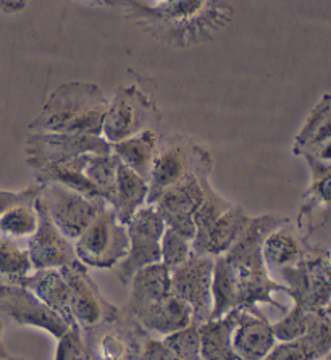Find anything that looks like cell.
I'll list each match as a JSON object with an SVG mask.
<instances>
[{"instance_id": "obj_1", "label": "cell", "mask_w": 331, "mask_h": 360, "mask_svg": "<svg viewBox=\"0 0 331 360\" xmlns=\"http://www.w3.org/2000/svg\"><path fill=\"white\" fill-rule=\"evenodd\" d=\"M291 220L280 215H262L252 218L240 239L225 254V259L235 270L240 288V309L256 310L257 304H270L285 310V305L275 301V292H286L287 288L271 280L265 264L262 245L265 238Z\"/></svg>"}, {"instance_id": "obj_2", "label": "cell", "mask_w": 331, "mask_h": 360, "mask_svg": "<svg viewBox=\"0 0 331 360\" xmlns=\"http://www.w3.org/2000/svg\"><path fill=\"white\" fill-rule=\"evenodd\" d=\"M107 108L108 99L99 86L72 81L48 94L30 131L100 136Z\"/></svg>"}, {"instance_id": "obj_3", "label": "cell", "mask_w": 331, "mask_h": 360, "mask_svg": "<svg viewBox=\"0 0 331 360\" xmlns=\"http://www.w3.org/2000/svg\"><path fill=\"white\" fill-rule=\"evenodd\" d=\"M83 331L91 360H139L149 340L148 331L126 309L110 302L102 319Z\"/></svg>"}, {"instance_id": "obj_4", "label": "cell", "mask_w": 331, "mask_h": 360, "mask_svg": "<svg viewBox=\"0 0 331 360\" xmlns=\"http://www.w3.org/2000/svg\"><path fill=\"white\" fill-rule=\"evenodd\" d=\"M278 271L296 307L311 314L323 312L331 301V257L327 249L309 245L296 264Z\"/></svg>"}, {"instance_id": "obj_5", "label": "cell", "mask_w": 331, "mask_h": 360, "mask_svg": "<svg viewBox=\"0 0 331 360\" xmlns=\"http://www.w3.org/2000/svg\"><path fill=\"white\" fill-rule=\"evenodd\" d=\"M212 167H214V160H212L210 152L204 147H199L194 173L176 183L175 186L168 188L154 204L155 210L165 223V228L176 231L191 243L196 236L194 214L202 204L204 179L210 176Z\"/></svg>"}, {"instance_id": "obj_6", "label": "cell", "mask_w": 331, "mask_h": 360, "mask_svg": "<svg viewBox=\"0 0 331 360\" xmlns=\"http://www.w3.org/2000/svg\"><path fill=\"white\" fill-rule=\"evenodd\" d=\"M160 122L162 113L150 96L138 86L122 87L108 101L100 136L112 146L145 129H157Z\"/></svg>"}, {"instance_id": "obj_7", "label": "cell", "mask_w": 331, "mask_h": 360, "mask_svg": "<svg viewBox=\"0 0 331 360\" xmlns=\"http://www.w3.org/2000/svg\"><path fill=\"white\" fill-rule=\"evenodd\" d=\"M73 244L81 264L99 270L115 269L128 254L126 225L118 220L108 205Z\"/></svg>"}, {"instance_id": "obj_8", "label": "cell", "mask_w": 331, "mask_h": 360, "mask_svg": "<svg viewBox=\"0 0 331 360\" xmlns=\"http://www.w3.org/2000/svg\"><path fill=\"white\" fill-rule=\"evenodd\" d=\"M37 186H39L37 195L47 215L62 234L73 243L108 207L104 200L91 199L58 183H44Z\"/></svg>"}, {"instance_id": "obj_9", "label": "cell", "mask_w": 331, "mask_h": 360, "mask_svg": "<svg viewBox=\"0 0 331 360\" xmlns=\"http://www.w3.org/2000/svg\"><path fill=\"white\" fill-rule=\"evenodd\" d=\"M128 254L117 266V276L122 285H129L131 278L144 266L162 262V236L165 223L154 205H144L128 221Z\"/></svg>"}, {"instance_id": "obj_10", "label": "cell", "mask_w": 331, "mask_h": 360, "mask_svg": "<svg viewBox=\"0 0 331 360\" xmlns=\"http://www.w3.org/2000/svg\"><path fill=\"white\" fill-rule=\"evenodd\" d=\"M199 147L193 139L184 136H167L164 141H159V149L148 179V205H154L168 188L175 186L194 173Z\"/></svg>"}, {"instance_id": "obj_11", "label": "cell", "mask_w": 331, "mask_h": 360, "mask_svg": "<svg viewBox=\"0 0 331 360\" xmlns=\"http://www.w3.org/2000/svg\"><path fill=\"white\" fill-rule=\"evenodd\" d=\"M214 260L210 255L193 254L171 270V292L191 307L194 325H202L210 319Z\"/></svg>"}, {"instance_id": "obj_12", "label": "cell", "mask_w": 331, "mask_h": 360, "mask_svg": "<svg viewBox=\"0 0 331 360\" xmlns=\"http://www.w3.org/2000/svg\"><path fill=\"white\" fill-rule=\"evenodd\" d=\"M100 154H112V146L102 136L30 133L25 146L26 165L30 168L51 160Z\"/></svg>"}, {"instance_id": "obj_13", "label": "cell", "mask_w": 331, "mask_h": 360, "mask_svg": "<svg viewBox=\"0 0 331 360\" xmlns=\"http://www.w3.org/2000/svg\"><path fill=\"white\" fill-rule=\"evenodd\" d=\"M0 317L12 320L20 326H31L48 333V335L60 340L67 333V325L62 317L34 296L30 289L20 285L5 286V291L0 297Z\"/></svg>"}, {"instance_id": "obj_14", "label": "cell", "mask_w": 331, "mask_h": 360, "mask_svg": "<svg viewBox=\"0 0 331 360\" xmlns=\"http://www.w3.org/2000/svg\"><path fill=\"white\" fill-rule=\"evenodd\" d=\"M37 193H39V189H37ZM34 205L37 214H39V225H37L36 233L26 239L32 270L62 269V266L72 265L73 262L78 260L73 241H70L53 225L37 194L34 198Z\"/></svg>"}, {"instance_id": "obj_15", "label": "cell", "mask_w": 331, "mask_h": 360, "mask_svg": "<svg viewBox=\"0 0 331 360\" xmlns=\"http://www.w3.org/2000/svg\"><path fill=\"white\" fill-rule=\"evenodd\" d=\"M62 274L72 294V314L81 330L96 325L104 315L108 301L88 274V266L79 260L62 266Z\"/></svg>"}, {"instance_id": "obj_16", "label": "cell", "mask_w": 331, "mask_h": 360, "mask_svg": "<svg viewBox=\"0 0 331 360\" xmlns=\"http://www.w3.org/2000/svg\"><path fill=\"white\" fill-rule=\"evenodd\" d=\"M252 217L241 205H231L204 233L193 239V252L197 255L219 257L225 255L231 245L240 239Z\"/></svg>"}, {"instance_id": "obj_17", "label": "cell", "mask_w": 331, "mask_h": 360, "mask_svg": "<svg viewBox=\"0 0 331 360\" xmlns=\"http://www.w3.org/2000/svg\"><path fill=\"white\" fill-rule=\"evenodd\" d=\"M276 346L273 328L256 310L240 309L233 331V349L241 360H264Z\"/></svg>"}, {"instance_id": "obj_18", "label": "cell", "mask_w": 331, "mask_h": 360, "mask_svg": "<svg viewBox=\"0 0 331 360\" xmlns=\"http://www.w3.org/2000/svg\"><path fill=\"white\" fill-rule=\"evenodd\" d=\"M129 314L139 321L145 331L157 333L162 336L173 335L193 323L191 307L173 292L160 301L144 305Z\"/></svg>"}, {"instance_id": "obj_19", "label": "cell", "mask_w": 331, "mask_h": 360, "mask_svg": "<svg viewBox=\"0 0 331 360\" xmlns=\"http://www.w3.org/2000/svg\"><path fill=\"white\" fill-rule=\"evenodd\" d=\"M304 159L311 170V186L304 195L297 226L304 231L302 238L307 239L313 231V217L317 212H322L325 218L331 214V163H323L309 155H304Z\"/></svg>"}, {"instance_id": "obj_20", "label": "cell", "mask_w": 331, "mask_h": 360, "mask_svg": "<svg viewBox=\"0 0 331 360\" xmlns=\"http://www.w3.org/2000/svg\"><path fill=\"white\" fill-rule=\"evenodd\" d=\"M16 285L23 286L48 305L58 317H62L67 325H74L72 314V294H70L68 283L65 280L60 269L32 270V274L25 276Z\"/></svg>"}, {"instance_id": "obj_21", "label": "cell", "mask_w": 331, "mask_h": 360, "mask_svg": "<svg viewBox=\"0 0 331 360\" xmlns=\"http://www.w3.org/2000/svg\"><path fill=\"white\" fill-rule=\"evenodd\" d=\"M331 349V320L317 314L306 335L275 346L264 360H320Z\"/></svg>"}, {"instance_id": "obj_22", "label": "cell", "mask_w": 331, "mask_h": 360, "mask_svg": "<svg viewBox=\"0 0 331 360\" xmlns=\"http://www.w3.org/2000/svg\"><path fill=\"white\" fill-rule=\"evenodd\" d=\"M88 157L89 155L44 162L41 163V165L31 168V172L34 173V178L37 181L36 184L58 183L65 188L76 191V193L88 195L91 199L104 200L97 188L91 183V179L86 176V163H88Z\"/></svg>"}, {"instance_id": "obj_23", "label": "cell", "mask_w": 331, "mask_h": 360, "mask_svg": "<svg viewBox=\"0 0 331 360\" xmlns=\"http://www.w3.org/2000/svg\"><path fill=\"white\" fill-rule=\"evenodd\" d=\"M148 179L123 165L122 162H118L115 191H113L110 207L123 225H128V221L136 215V212L148 205Z\"/></svg>"}, {"instance_id": "obj_24", "label": "cell", "mask_w": 331, "mask_h": 360, "mask_svg": "<svg viewBox=\"0 0 331 360\" xmlns=\"http://www.w3.org/2000/svg\"><path fill=\"white\" fill-rule=\"evenodd\" d=\"M240 317V309L223 317L199 325L200 356L202 360H241L233 349V331Z\"/></svg>"}, {"instance_id": "obj_25", "label": "cell", "mask_w": 331, "mask_h": 360, "mask_svg": "<svg viewBox=\"0 0 331 360\" xmlns=\"http://www.w3.org/2000/svg\"><path fill=\"white\" fill-rule=\"evenodd\" d=\"M131 292L126 304L128 312L160 301L171 294V270L162 264L144 266L129 281Z\"/></svg>"}, {"instance_id": "obj_26", "label": "cell", "mask_w": 331, "mask_h": 360, "mask_svg": "<svg viewBox=\"0 0 331 360\" xmlns=\"http://www.w3.org/2000/svg\"><path fill=\"white\" fill-rule=\"evenodd\" d=\"M159 129H145L120 143L112 144V154L123 165L131 168L141 176L149 179L152 163H154L157 149H159Z\"/></svg>"}, {"instance_id": "obj_27", "label": "cell", "mask_w": 331, "mask_h": 360, "mask_svg": "<svg viewBox=\"0 0 331 360\" xmlns=\"http://www.w3.org/2000/svg\"><path fill=\"white\" fill-rule=\"evenodd\" d=\"M307 249L309 245L306 244V239L292 230L291 221L271 231L265 238L262 245L265 264L270 269L276 270L296 264L306 254Z\"/></svg>"}, {"instance_id": "obj_28", "label": "cell", "mask_w": 331, "mask_h": 360, "mask_svg": "<svg viewBox=\"0 0 331 360\" xmlns=\"http://www.w3.org/2000/svg\"><path fill=\"white\" fill-rule=\"evenodd\" d=\"M331 139V94H325L318 101L316 107L301 128L299 134L294 138V147L292 152L296 155L311 154L320 146L328 143Z\"/></svg>"}, {"instance_id": "obj_29", "label": "cell", "mask_w": 331, "mask_h": 360, "mask_svg": "<svg viewBox=\"0 0 331 360\" xmlns=\"http://www.w3.org/2000/svg\"><path fill=\"white\" fill-rule=\"evenodd\" d=\"M235 309H240V288L235 270L225 255H219L214 260L212 274V312L209 320L223 317Z\"/></svg>"}, {"instance_id": "obj_30", "label": "cell", "mask_w": 331, "mask_h": 360, "mask_svg": "<svg viewBox=\"0 0 331 360\" xmlns=\"http://www.w3.org/2000/svg\"><path fill=\"white\" fill-rule=\"evenodd\" d=\"M39 189V186H37ZM37 191L31 198L15 204L0 215V233L12 239H28L36 233L39 225V214L34 205Z\"/></svg>"}, {"instance_id": "obj_31", "label": "cell", "mask_w": 331, "mask_h": 360, "mask_svg": "<svg viewBox=\"0 0 331 360\" xmlns=\"http://www.w3.org/2000/svg\"><path fill=\"white\" fill-rule=\"evenodd\" d=\"M32 271L28 248L0 233V280L16 285Z\"/></svg>"}, {"instance_id": "obj_32", "label": "cell", "mask_w": 331, "mask_h": 360, "mask_svg": "<svg viewBox=\"0 0 331 360\" xmlns=\"http://www.w3.org/2000/svg\"><path fill=\"white\" fill-rule=\"evenodd\" d=\"M118 162L120 160L113 154H100L89 155L86 163V176L91 179L108 205L112 204L113 191H115Z\"/></svg>"}, {"instance_id": "obj_33", "label": "cell", "mask_w": 331, "mask_h": 360, "mask_svg": "<svg viewBox=\"0 0 331 360\" xmlns=\"http://www.w3.org/2000/svg\"><path fill=\"white\" fill-rule=\"evenodd\" d=\"M233 204H230L226 199L216 193L210 184V176L204 179V199L202 204L194 214V223H196V234L204 233L207 228L214 223L220 215L230 209Z\"/></svg>"}, {"instance_id": "obj_34", "label": "cell", "mask_w": 331, "mask_h": 360, "mask_svg": "<svg viewBox=\"0 0 331 360\" xmlns=\"http://www.w3.org/2000/svg\"><path fill=\"white\" fill-rule=\"evenodd\" d=\"M316 315L317 314L306 312V310L292 305V309L287 310L283 319H281L280 321H276L275 325H271L276 341L286 342V341H292V340H296V338L306 335L309 326L312 325L313 319H316Z\"/></svg>"}, {"instance_id": "obj_35", "label": "cell", "mask_w": 331, "mask_h": 360, "mask_svg": "<svg viewBox=\"0 0 331 360\" xmlns=\"http://www.w3.org/2000/svg\"><path fill=\"white\" fill-rule=\"evenodd\" d=\"M164 345L180 360H202L199 325L191 323L186 328L165 336Z\"/></svg>"}, {"instance_id": "obj_36", "label": "cell", "mask_w": 331, "mask_h": 360, "mask_svg": "<svg viewBox=\"0 0 331 360\" xmlns=\"http://www.w3.org/2000/svg\"><path fill=\"white\" fill-rule=\"evenodd\" d=\"M193 254V243L189 239L170 230V228H165L164 236H162V264L167 269L175 270Z\"/></svg>"}, {"instance_id": "obj_37", "label": "cell", "mask_w": 331, "mask_h": 360, "mask_svg": "<svg viewBox=\"0 0 331 360\" xmlns=\"http://www.w3.org/2000/svg\"><path fill=\"white\" fill-rule=\"evenodd\" d=\"M57 341L53 360H91L83 338V330L79 328L78 323L70 326L67 333Z\"/></svg>"}, {"instance_id": "obj_38", "label": "cell", "mask_w": 331, "mask_h": 360, "mask_svg": "<svg viewBox=\"0 0 331 360\" xmlns=\"http://www.w3.org/2000/svg\"><path fill=\"white\" fill-rule=\"evenodd\" d=\"M139 360H180L170 349H168L164 341L149 340L144 342L143 352H141Z\"/></svg>"}, {"instance_id": "obj_39", "label": "cell", "mask_w": 331, "mask_h": 360, "mask_svg": "<svg viewBox=\"0 0 331 360\" xmlns=\"http://www.w3.org/2000/svg\"><path fill=\"white\" fill-rule=\"evenodd\" d=\"M36 191H37V184H36V186H31V188L25 189V191H18V193H15V191H2V189H0V215H2L7 209H10L12 205L31 198V195L34 194Z\"/></svg>"}, {"instance_id": "obj_40", "label": "cell", "mask_w": 331, "mask_h": 360, "mask_svg": "<svg viewBox=\"0 0 331 360\" xmlns=\"http://www.w3.org/2000/svg\"><path fill=\"white\" fill-rule=\"evenodd\" d=\"M28 0H0V12L18 13L26 7Z\"/></svg>"}, {"instance_id": "obj_41", "label": "cell", "mask_w": 331, "mask_h": 360, "mask_svg": "<svg viewBox=\"0 0 331 360\" xmlns=\"http://www.w3.org/2000/svg\"><path fill=\"white\" fill-rule=\"evenodd\" d=\"M2 331H4V326H2V320H0V360L8 357V351H7V347H5L4 340H2Z\"/></svg>"}, {"instance_id": "obj_42", "label": "cell", "mask_w": 331, "mask_h": 360, "mask_svg": "<svg viewBox=\"0 0 331 360\" xmlns=\"http://www.w3.org/2000/svg\"><path fill=\"white\" fill-rule=\"evenodd\" d=\"M323 315H325V317H327L328 320H331V301L328 302V305H327V307H325L323 309V312H322Z\"/></svg>"}, {"instance_id": "obj_43", "label": "cell", "mask_w": 331, "mask_h": 360, "mask_svg": "<svg viewBox=\"0 0 331 360\" xmlns=\"http://www.w3.org/2000/svg\"><path fill=\"white\" fill-rule=\"evenodd\" d=\"M8 283H5L4 280H0V297H2V294H4V291H5V286H7Z\"/></svg>"}, {"instance_id": "obj_44", "label": "cell", "mask_w": 331, "mask_h": 360, "mask_svg": "<svg viewBox=\"0 0 331 360\" xmlns=\"http://www.w3.org/2000/svg\"><path fill=\"white\" fill-rule=\"evenodd\" d=\"M4 360H28V359H23V357H12V356H8L7 359H4Z\"/></svg>"}, {"instance_id": "obj_45", "label": "cell", "mask_w": 331, "mask_h": 360, "mask_svg": "<svg viewBox=\"0 0 331 360\" xmlns=\"http://www.w3.org/2000/svg\"><path fill=\"white\" fill-rule=\"evenodd\" d=\"M322 360H331V349H330L327 354H325V357Z\"/></svg>"}, {"instance_id": "obj_46", "label": "cell", "mask_w": 331, "mask_h": 360, "mask_svg": "<svg viewBox=\"0 0 331 360\" xmlns=\"http://www.w3.org/2000/svg\"><path fill=\"white\" fill-rule=\"evenodd\" d=\"M157 2H159V5H160V4H167V2H170V0H157Z\"/></svg>"}, {"instance_id": "obj_47", "label": "cell", "mask_w": 331, "mask_h": 360, "mask_svg": "<svg viewBox=\"0 0 331 360\" xmlns=\"http://www.w3.org/2000/svg\"><path fill=\"white\" fill-rule=\"evenodd\" d=\"M330 257H331V252H330Z\"/></svg>"}, {"instance_id": "obj_48", "label": "cell", "mask_w": 331, "mask_h": 360, "mask_svg": "<svg viewBox=\"0 0 331 360\" xmlns=\"http://www.w3.org/2000/svg\"><path fill=\"white\" fill-rule=\"evenodd\" d=\"M320 360H322V359H320Z\"/></svg>"}]
</instances>
